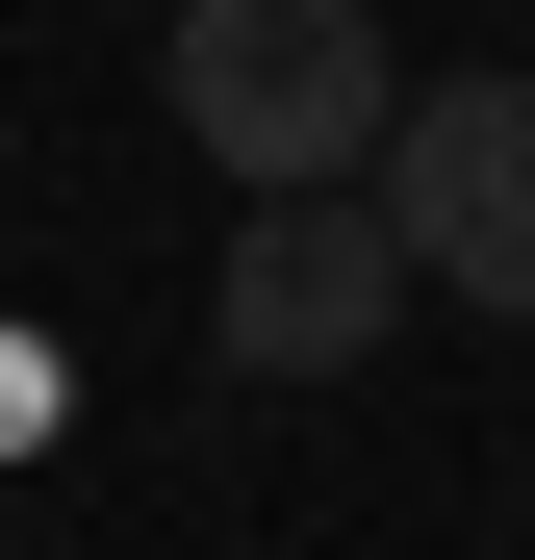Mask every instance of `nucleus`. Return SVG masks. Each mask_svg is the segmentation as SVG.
<instances>
[{"label":"nucleus","instance_id":"f257e3e1","mask_svg":"<svg viewBox=\"0 0 535 560\" xmlns=\"http://www.w3.org/2000/svg\"><path fill=\"white\" fill-rule=\"evenodd\" d=\"M153 103L205 128L230 205H383V128H408V51L357 0H178Z\"/></svg>","mask_w":535,"mask_h":560},{"label":"nucleus","instance_id":"f03ea898","mask_svg":"<svg viewBox=\"0 0 535 560\" xmlns=\"http://www.w3.org/2000/svg\"><path fill=\"white\" fill-rule=\"evenodd\" d=\"M383 230H408V306H510L535 331V77H408Z\"/></svg>","mask_w":535,"mask_h":560},{"label":"nucleus","instance_id":"7ed1b4c3","mask_svg":"<svg viewBox=\"0 0 535 560\" xmlns=\"http://www.w3.org/2000/svg\"><path fill=\"white\" fill-rule=\"evenodd\" d=\"M230 383H357L408 331V230L383 205H230V280H205Z\"/></svg>","mask_w":535,"mask_h":560},{"label":"nucleus","instance_id":"20e7f679","mask_svg":"<svg viewBox=\"0 0 535 560\" xmlns=\"http://www.w3.org/2000/svg\"><path fill=\"white\" fill-rule=\"evenodd\" d=\"M26 433H51V357H26V331H0V458H26Z\"/></svg>","mask_w":535,"mask_h":560},{"label":"nucleus","instance_id":"39448f33","mask_svg":"<svg viewBox=\"0 0 535 560\" xmlns=\"http://www.w3.org/2000/svg\"><path fill=\"white\" fill-rule=\"evenodd\" d=\"M0 560H26V535H0Z\"/></svg>","mask_w":535,"mask_h":560}]
</instances>
